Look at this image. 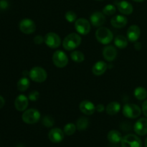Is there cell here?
<instances>
[{
    "mask_svg": "<svg viewBox=\"0 0 147 147\" xmlns=\"http://www.w3.org/2000/svg\"><path fill=\"white\" fill-rule=\"evenodd\" d=\"M79 109L83 113L89 116L94 113L96 111V106L90 100H85L80 102L79 105Z\"/></svg>",
    "mask_w": 147,
    "mask_h": 147,
    "instance_id": "2e32d148",
    "label": "cell"
},
{
    "mask_svg": "<svg viewBox=\"0 0 147 147\" xmlns=\"http://www.w3.org/2000/svg\"><path fill=\"white\" fill-rule=\"evenodd\" d=\"M114 45L116 47L120 49H124L128 45V39L127 37H124L123 35H118L114 39Z\"/></svg>",
    "mask_w": 147,
    "mask_h": 147,
    "instance_id": "603a6c76",
    "label": "cell"
},
{
    "mask_svg": "<svg viewBox=\"0 0 147 147\" xmlns=\"http://www.w3.org/2000/svg\"><path fill=\"white\" fill-rule=\"evenodd\" d=\"M134 48L136 50H140L142 49V44L139 42H136V43L134 44Z\"/></svg>",
    "mask_w": 147,
    "mask_h": 147,
    "instance_id": "8d00e7d4",
    "label": "cell"
},
{
    "mask_svg": "<svg viewBox=\"0 0 147 147\" xmlns=\"http://www.w3.org/2000/svg\"><path fill=\"white\" fill-rule=\"evenodd\" d=\"M135 98L139 100H143L147 98V90L143 87H137L134 92Z\"/></svg>",
    "mask_w": 147,
    "mask_h": 147,
    "instance_id": "d4e9b609",
    "label": "cell"
},
{
    "mask_svg": "<svg viewBox=\"0 0 147 147\" xmlns=\"http://www.w3.org/2000/svg\"><path fill=\"white\" fill-rule=\"evenodd\" d=\"M70 57L73 61L77 63H83L85 60L84 54L78 50H75V51L72 52V53L70 54Z\"/></svg>",
    "mask_w": 147,
    "mask_h": 147,
    "instance_id": "4316f807",
    "label": "cell"
},
{
    "mask_svg": "<svg viewBox=\"0 0 147 147\" xmlns=\"http://www.w3.org/2000/svg\"><path fill=\"white\" fill-rule=\"evenodd\" d=\"M20 30L22 33L30 34L36 30V24L33 20L30 19H24L20 22Z\"/></svg>",
    "mask_w": 147,
    "mask_h": 147,
    "instance_id": "30bf717a",
    "label": "cell"
},
{
    "mask_svg": "<svg viewBox=\"0 0 147 147\" xmlns=\"http://www.w3.org/2000/svg\"><path fill=\"white\" fill-rule=\"evenodd\" d=\"M105 109H106V108H105V106L103 104H98L97 105V106H96V110L98 112H99V113L103 112Z\"/></svg>",
    "mask_w": 147,
    "mask_h": 147,
    "instance_id": "e575fe53",
    "label": "cell"
},
{
    "mask_svg": "<svg viewBox=\"0 0 147 147\" xmlns=\"http://www.w3.org/2000/svg\"><path fill=\"white\" fill-rule=\"evenodd\" d=\"M142 111H143L144 115L146 117H147V100H144L142 103Z\"/></svg>",
    "mask_w": 147,
    "mask_h": 147,
    "instance_id": "836d02e7",
    "label": "cell"
},
{
    "mask_svg": "<svg viewBox=\"0 0 147 147\" xmlns=\"http://www.w3.org/2000/svg\"><path fill=\"white\" fill-rule=\"evenodd\" d=\"M54 123H55V121L51 116H46L43 118L42 124L44 125L45 127H47V128L52 127V126H54Z\"/></svg>",
    "mask_w": 147,
    "mask_h": 147,
    "instance_id": "f546056e",
    "label": "cell"
},
{
    "mask_svg": "<svg viewBox=\"0 0 147 147\" xmlns=\"http://www.w3.org/2000/svg\"><path fill=\"white\" fill-rule=\"evenodd\" d=\"M30 85V80H29L27 77H22V78H20V80H18V82H17V89H18L20 91L24 92L26 91V90L29 88Z\"/></svg>",
    "mask_w": 147,
    "mask_h": 147,
    "instance_id": "cb8c5ba5",
    "label": "cell"
},
{
    "mask_svg": "<svg viewBox=\"0 0 147 147\" xmlns=\"http://www.w3.org/2000/svg\"><path fill=\"white\" fill-rule=\"evenodd\" d=\"M22 121L27 124H34L39 121L40 119V113L35 109L26 110L22 116Z\"/></svg>",
    "mask_w": 147,
    "mask_h": 147,
    "instance_id": "5b68a950",
    "label": "cell"
},
{
    "mask_svg": "<svg viewBox=\"0 0 147 147\" xmlns=\"http://www.w3.org/2000/svg\"><path fill=\"white\" fill-rule=\"evenodd\" d=\"M81 43V37L77 33H70L66 36L63 42V46L65 50H73L79 47Z\"/></svg>",
    "mask_w": 147,
    "mask_h": 147,
    "instance_id": "6da1fadb",
    "label": "cell"
},
{
    "mask_svg": "<svg viewBox=\"0 0 147 147\" xmlns=\"http://www.w3.org/2000/svg\"><path fill=\"white\" fill-rule=\"evenodd\" d=\"M29 76L30 79L36 83H42L45 81L47 78L46 70L42 67L36 66L32 67L29 72Z\"/></svg>",
    "mask_w": 147,
    "mask_h": 147,
    "instance_id": "3957f363",
    "label": "cell"
},
{
    "mask_svg": "<svg viewBox=\"0 0 147 147\" xmlns=\"http://www.w3.org/2000/svg\"><path fill=\"white\" fill-rule=\"evenodd\" d=\"M75 27L79 34L86 35L90 31V23L84 18H80L75 22Z\"/></svg>",
    "mask_w": 147,
    "mask_h": 147,
    "instance_id": "9c48e42d",
    "label": "cell"
},
{
    "mask_svg": "<svg viewBox=\"0 0 147 147\" xmlns=\"http://www.w3.org/2000/svg\"><path fill=\"white\" fill-rule=\"evenodd\" d=\"M142 109L134 103H126L123 107V114L128 119H136L140 116Z\"/></svg>",
    "mask_w": 147,
    "mask_h": 147,
    "instance_id": "277c9868",
    "label": "cell"
},
{
    "mask_svg": "<svg viewBox=\"0 0 147 147\" xmlns=\"http://www.w3.org/2000/svg\"><path fill=\"white\" fill-rule=\"evenodd\" d=\"M121 110V104L117 101H112L109 103L106 107V111L110 116H114L119 113Z\"/></svg>",
    "mask_w": 147,
    "mask_h": 147,
    "instance_id": "7402d4cb",
    "label": "cell"
},
{
    "mask_svg": "<svg viewBox=\"0 0 147 147\" xmlns=\"http://www.w3.org/2000/svg\"><path fill=\"white\" fill-rule=\"evenodd\" d=\"M77 127H76V125H75L73 123H67L65 126H64V129H63V131L67 136H72L73 134H74L75 132H76Z\"/></svg>",
    "mask_w": 147,
    "mask_h": 147,
    "instance_id": "83f0119b",
    "label": "cell"
},
{
    "mask_svg": "<svg viewBox=\"0 0 147 147\" xmlns=\"http://www.w3.org/2000/svg\"><path fill=\"white\" fill-rule=\"evenodd\" d=\"M18 147H22V146H18Z\"/></svg>",
    "mask_w": 147,
    "mask_h": 147,
    "instance_id": "60d3db41",
    "label": "cell"
},
{
    "mask_svg": "<svg viewBox=\"0 0 147 147\" xmlns=\"http://www.w3.org/2000/svg\"><path fill=\"white\" fill-rule=\"evenodd\" d=\"M53 62L57 67L63 68L68 64V57L63 51L57 50L53 55Z\"/></svg>",
    "mask_w": 147,
    "mask_h": 147,
    "instance_id": "52a82bcc",
    "label": "cell"
},
{
    "mask_svg": "<svg viewBox=\"0 0 147 147\" xmlns=\"http://www.w3.org/2000/svg\"><path fill=\"white\" fill-rule=\"evenodd\" d=\"M65 19L68 22H74L77 20V14L73 11H68L65 14Z\"/></svg>",
    "mask_w": 147,
    "mask_h": 147,
    "instance_id": "4dcf8cb0",
    "label": "cell"
},
{
    "mask_svg": "<svg viewBox=\"0 0 147 147\" xmlns=\"http://www.w3.org/2000/svg\"><path fill=\"white\" fill-rule=\"evenodd\" d=\"M134 130L139 136H144L147 134V119L142 118L139 119L134 126Z\"/></svg>",
    "mask_w": 147,
    "mask_h": 147,
    "instance_id": "8fae6325",
    "label": "cell"
},
{
    "mask_svg": "<svg viewBox=\"0 0 147 147\" xmlns=\"http://www.w3.org/2000/svg\"><path fill=\"white\" fill-rule=\"evenodd\" d=\"M127 39L130 42H136L141 35V30L139 26L134 24V25L130 26L127 30Z\"/></svg>",
    "mask_w": 147,
    "mask_h": 147,
    "instance_id": "9a60e30c",
    "label": "cell"
},
{
    "mask_svg": "<svg viewBox=\"0 0 147 147\" xmlns=\"http://www.w3.org/2000/svg\"><path fill=\"white\" fill-rule=\"evenodd\" d=\"M45 42V38L41 35H37L34 38V42L36 45H41Z\"/></svg>",
    "mask_w": 147,
    "mask_h": 147,
    "instance_id": "d6a6232c",
    "label": "cell"
},
{
    "mask_svg": "<svg viewBox=\"0 0 147 147\" xmlns=\"http://www.w3.org/2000/svg\"><path fill=\"white\" fill-rule=\"evenodd\" d=\"M4 104H5V100L2 96H0V109L4 107Z\"/></svg>",
    "mask_w": 147,
    "mask_h": 147,
    "instance_id": "d590c367",
    "label": "cell"
},
{
    "mask_svg": "<svg viewBox=\"0 0 147 147\" xmlns=\"http://www.w3.org/2000/svg\"><path fill=\"white\" fill-rule=\"evenodd\" d=\"M29 98L24 95H19L14 100L15 109L19 111H24L27 110L29 105Z\"/></svg>",
    "mask_w": 147,
    "mask_h": 147,
    "instance_id": "4fadbf2b",
    "label": "cell"
},
{
    "mask_svg": "<svg viewBox=\"0 0 147 147\" xmlns=\"http://www.w3.org/2000/svg\"><path fill=\"white\" fill-rule=\"evenodd\" d=\"M103 56L106 61H113L117 56V50L116 47L112 45L106 46L103 50Z\"/></svg>",
    "mask_w": 147,
    "mask_h": 147,
    "instance_id": "e0dca14e",
    "label": "cell"
},
{
    "mask_svg": "<svg viewBox=\"0 0 147 147\" xmlns=\"http://www.w3.org/2000/svg\"><path fill=\"white\" fill-rule=\"evenodd\" d=\"M64 131L59 128H54L50 131L48 134L49 139L51 142L57 144L61 142L64 139Z\"/></svg>",
    "mask_w": 147,
    "mask_h": 147,
    "instance_id": "7c38bea8",
    "label": "cell"
},
{
    "mask_svg": "<svg viewBox=\"0 0 147 147\" xmlns=\"http://www.w3.org/2000/svg\"><path fill=\"white\" fill-rule=\"evenodd\" d=\"M128 20L123 15H116L111 20V25L115 28H123L127 24Z\"/></svg>",
    "mask_w": 147,
    "mask_h": 147,
    "instance_id": "d6986e66",
    "label": "cell"
},
{
    "mask_svg": "<svg viewBox=\"0 0 147 147\" xmlns=\"http://www.w3.org/2000/svg\"><path fill=\"white\" fill-rule=\"evenodd\" d=\"M107 139L109 142L113 144H117L121 142L122 135L119 131L117 130H111L108 133Z\"/></svg>",
    "mask_w": 147,
    "mask_h": 147,
    "instance_id": "44dd1931",
    "label": "cell"
},
{
    "mask_svg": "<svg viewBox=\"0 0 147 147\" xmlns=\"http://www.w3.org/2000/svg\"><path fill=\"white\" fill-rule=\"evenodd\" d=\"M118 10L120 11L121 14L125 15H129L131 14L134 11L133 6L131 3L127 1H121L117 3Z\"/></svg>",
    "mask_w": 147,
    "mask_h": 147,
    "instance_id": "ac0fdd59",
    "label": "cell"
},
{
    "mask_svg": "<svg viewBox=\"0 0 147 147\" xmlns=\"http://www.w3.org/2000/svg\"><path fill=\"white\" fill-rule=\"evenodd\" d=\"M121 147H142V140L134 134H127L122 139Z\"/></svg>",
    "mask_w": 147,
    "mask_h": 147,
    "instance_id": "8992f818",
    "label": "cell"
},
{
    "mask_svg": "<svg viewBox=\"0 0 147 147\" xmlns=\"http://www.w3.org/2000/svg\"><path fill=\"white\" fill-rule=\"evenodd\" d=\"M39 98H40V93L37 90H32L30 92L28 96L29 100L31 101H36L38 100Z\"/></svg>",
    "mask_w": 147,
    "mask_h": 147,
    "instance_id": "1f68e13d",
    "label": "cell"
},
{
    "mask_svg": "<svg viewBox=\"0 0 147 147\" xmlns=\"http://www.w3.org/2000/svg\"><path fill=\"white\" fill-rule=\"evenodd\" d=\"M133 1H136V2H142V1H145V0H133Z\"/></svg>",
    "mask_w": 147,
    "mask_h": 147,
    "instance_id": "74e56055",
    "label": "cell"
},
{
    "mask_svg": "<svg viewBox=\"0 0 147 147\" xmlns=\"http://www.w3.org/2000/svg\"><path fill=\"white\" fill-rule=\"evenodd\" d=\"M96 38L101 44L108 45L113 40V34L109 29L100 27L96 32Z\"/></svg>",
    "mask_w": 147,
    "mask_h": 147,
    "instance_id": "7a4b0ae2",
    "label": "cell"
},
{
    "mask_svg": "<svg viewBox=\"0 0 147 147\" xmlns=\"http://www.w3.org/2000/svg\"><path fill=\"white\" fill-rule=\"evenodd\" d=\"M144 144H145V147H147V138L146 139V140H145Z\"/></svg>",
    "mask_w": 147,
    "mask_h": 147,
    "instance_id": "f35d334b",
    "label": "cell"
},
{
    "mask_svg": "<svg viewBox=\"0 0 147 147\" xmlns=\"http://www.w3.org/2000/svg\"><path fill=\"white\" fill-rule=\"evenodd\" d=\"M44 38L46 45L52 49L57 48L61 45V39L60 36L55 32L47 33Z\"/></svg>",
    "mask_w": 147,
    "mask_h": 147,
    "instance_id": "ba28073f",
    "label": "cell"
},
{
    "mask_svg": "<svg viewBox=\"0 0 147 147\" xmlns=\"http://www.w3.org/2000/svg\"><path fill=\"white\" fill-rule=\"evenodd\" d=\"M96 1H102V0H96Z\"/></svg>",
    "mask_w": 147,
    "mask_h": 147,
    "instance_id": "ab89813d",
    "label": "cell"
},
{
    "mask_svg": "<svg viewBox=\"0 0 147 147\" xmlns=\"http://www.w3.org/2000/svg\"><path fill=\"white\" fill-rule=\"evenodd\" d=\"M89 126V121L87 118L86 117H80L78 119L76 123V127L79 131H84Z\"/></svg>",
    "mask_w": 147,
    "mask_h": 147,
    "instance_id": "484cf974",
    "label": "cell"
},
{
    "mask_svg": "<svg viewBox=\"0 0 147 147\" xmlns=\"http://www.w3.org/2000/svg\"><path fill=\"white\" fill-rule=\"evenodd\" d=\"M105 22H106V17L103 12L96 11L93 13L90 17V22L94 27H101Z\"/></svg>",
    "mask_w": 147,
    "mask_h": 147,
    "instance_id": "5bb4252c",
    "label": "cell"
},
{
    "mask_svg": "<svg viewBox=\"0 0 147 147\" xmlns=\"http://www.w3.org/2000/svg\"><path fill=\"white\" fill-rule=\"evenodd\" d=\"M116 7L113 4H107L106 6H105L103 9V13L105 15L111 16L113 15L116 13Z\"/></svg>",
    "mask_w": 147,
    "mask_h": 147,
    "instance_id": "f1b7e54d",
    "label": "cell"
},
{
    "mask_svg": "<svg viewBox=\"0 0 147 147\" xmlns=\"http://www.w3.org/2000/svg\"><path fill=\"white\" fill-rule=\"evenodd\" d=\"M108 68V65L105 62L101 61H98L94 64V65L92 67V72L95 76H102L106 73V70Z\"/></svg>",
    "mask_w": 147,
    "mask_h": 147,
    "instance_id": "ffe728a7",
    "label": "cell"
}]
</instances>
